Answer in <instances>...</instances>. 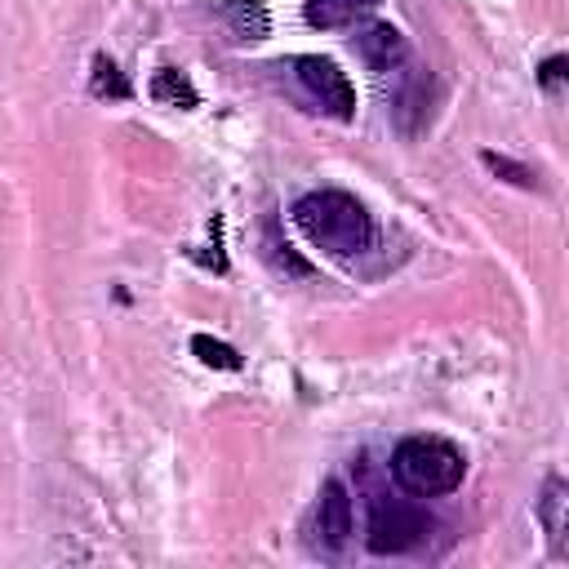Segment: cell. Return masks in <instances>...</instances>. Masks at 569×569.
<instances>
[{"instance_id":"cell-1","label":"cell","mask_w":569,"mask_h":569,"mask_svg":"<svg viewBox=\"0 0 569 569\" xmlns=\"http://www.w3.org/2000/svg\"><path fill=\"white\" fill-rule=\"evenodd\" d=\"M293 222H298V231H302L316 249H325V253H333V258H360V253L373 249V236H378L369 209H365L356 196L333 191V187L307 191V196L293 204Z\"/></svg>"},{"instance_id":"cell-2","label":"cell","mask_w":569,"mask_h":569,"mask_svg":"<svg viewBox=\"0 0 569 569\" xmlns=\"http://www.w3.org/2000/svg\"><path fill=\"white\" fill-rule=\"evenodd\" d=\"M391 480L409 493V498H440L453 493L467 476V458L453 440L445 436H409L391 449Z\"/></svg>"},{"instance_id":"cell-3","label":"cell","mask_w":569,"mask_h":569,"mask_svg":"<svg viewBox=\"0 0 569 569\" xmlns=\"http://www.w3.org/2000/svg\"><path fill=\"white\" fill-rule=\"evenodd\" d=\"M365 507H369V520H365V547H369L373 556H400V551H413V547H422V542L431 538V529H436V520H431L418 502L396 498V493H387V489H369Z\"/></svg>"},{"instance_id":"cell-4","label":"cell","mask_w":569,"mask_h":569,"mask_svg":"<svg viewBox=\"0 0 569 569\" xmlns=\"http://www.w3.org/2000/svg\"><path fill=\"white\" fill-rule=\"evenodd\" d=\"M289 67H293L298 84L320 102V111H329L333 120H351L356 116V89H351V80H347V71L338 62L316 58V53H302Z\"/></svg>"},{"instance_id":"cell-5","label":"cell","mask_w":569,"mask_h":569,"mask_svg":"<svg viewBox=\"0 0 569 569\" xmlns=\"http://www.w3.org/2000/svg\"><path fill=\"white\" fill-rule=\"evenodd\" d=\"M307 533H311V547L325 551V556H338L351 533H356V507H351V493L342 480H325L320 498H316V511L307 520Z\"/></svg>"},{"instance_id":"cell-6","label":"cell","mask_w":569,"mask_h":569,"mask_svg":"<svg viewBox=\"0 0 569 569\" xmlns=\"http://www.w3.org/2000/svg\"><path fill=\"white\" fill-rule=\"evenodd\" d=\"M356 53H360V62H365L369 71H378V76H391V71H400V67L409 62V44H405V36H400L391 22H369V27H360V31H356Z\"/></svg>"},{"instance_id":"cell-7","label":"cell","mask_w":569,"mask_h":569,"mask_svg":"<svg viewBox=\"0 0 569 569\" xmlns=\"http://www.w3.org/2000/svg\"><path fill=\"white\" fill-rule=\"evenodd\" d=\"M378 0H307L302 4V18L311 22V27H320V31H333V27H347V22H356L360 13H369Z\"/></svg>"},{"instance_id":"cell-8","label":"cell","mask_w":569,"mask_h":569,"mask_svg":"<svg viewBox=\"0 0 569 569\" xmlns=\"http://www.w3.org/2000/svg\"><path fill=\"white\" fill-rule=\"evenodd\" d=\"M151 98L160 102V107H182V111H191L200 98H196V89H191V80L182 76V71H173V67H160L156 76H151Z\"/></svg>"},{"instance_id":"cell-9","label":"cell","mask_w":569,"mask_h":569,"mask_svg":"<svg viewBox=\"0 0 569 569\" xmlns=\"http://www.w3.org/2000/svg\"><path fill=\"white\" fill-rule=\"evenodd\" d=\"M222 13H227V22L236 27L240 40H262L267 27H271V18L258 0H222Z\"/></svg>"},{"instance_id":"cell-10","label":"cell","mask_w":569,"mask_h":569,"mask_svg":"<svg viewBox=\"0 0 569 569\" xmlns=\"http://www.w3.org/2000/svg\"><path fill=\"white\" fill-rule=\"evenodd\" d=\"M89 89H93V98H111V102H124L129 98V80L116 71V62L111 58H93V80H89Z\"/></svg>"},{"instance_id":"cell-11","label":"cell","mask_w":569,"mask_h":569,"mask_svg":"<svg viewBox=\"0 0 569 569\" xmlns=\"http://www.w3.org/2000/svg\"><path fill=\"white\" fill-rule=\"evenodd\" d=\"M565 480H547V493H542V502H538V511H542V525H547V533H551V542L560 547L565 542Z\"/></svg>"},{"instance_id":"cell-12","label":"cell","mask_w":569,"mask_h":569,"mask_svg":"<svg viewBox=\"0 0 569 569\" xmlns=\"http://www.w3.org/2000/svg\"><path fill=\"white\" fill-rule=\"evenodd\" d=\"M191 351H196L209 369H240V356H236L227 342H213L209 333H196V338H191Z\"/></svg>"},{"instance_id":"cell-13","label":"cell","mask_w":569,"mask_h":569,"mask_svg":"<svg viewBox=\"0 0 569 569\" xmlns=\"http://www.w3.org/2000/svg\"><path fill=\"white\" fill-rule=\"evenodd\" d=\"M485 164H489L493 173H507V182L529 187V169H520V164H511V160H502V156H493V151H485Z\"/></svg>"},{"instance_id":"cell-14","label":"cell","mask_w":569,"mask_h":569,"mask_svg":"<svg viewBox=\"0 0 569 569\" xmlns=\"http://www.w3.org/2000/svg\"><path fill=\"white\" fill-rule=\"evenodd\" d=\"M560 76H565V58H547V62H542V71H538L542 89H560Z\"/></svg>"}]
</instances>
